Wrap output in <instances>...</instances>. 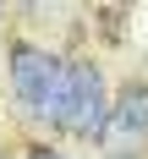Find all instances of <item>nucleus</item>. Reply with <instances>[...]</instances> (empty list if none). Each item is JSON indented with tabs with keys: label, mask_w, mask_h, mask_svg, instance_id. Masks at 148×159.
<instances>
[{
	"label": "nucleus",
	"mask_w": 148,
	"mask_h": 159,
	"mask_svg": "<svg viewBox=\"0 0 148 159\" xmlns=\"http://www.w3.org/2000/svg\"><path fill=\"white\" fill-rule=\"evenodd\" d=\"M99 143L110 148L115 159H132V148L148 143V88H126L121 104L110 110L104 132H99Z\"/></svg>",
	"instance_id": "3"
},
{
	"label": "nucleus",
	"mask_w": 148,
	"mask_h": 159,
	"mask_svg": "<svg viewBox=\"0 0 148 159\" xmlns=\"http://www.w3.org/2000/svg\"><path fill=\"white\" fill-rule=\"evenodd\" d=\"M28 159H61V154H49V148H33V154Z\"/></svg>",
	"instance_id": "4"
},
{
	"label": "nucleus",
	"mask_w": 148,
	"mask_h": 159,
	"mask_svg": "<svg viewBox=\"0 0 148 159\" xmlns=\"http://www.w3.org/2000/svg\"><path fill=\"white\" fill-rule=\"evenodd\" d=\"M11 88H16V99H22L28 115L61 121V104H66V61H55V55L38 49V44H16L11 49Z\"/></svg>",
	"instance_id": "1"
},
{
	"label": "nucleus",
	"mask_w": 148,
	"mask_h": 159,
	"mask_svg": "<svg viewBox=\"0 0 148 159\" xmlns=\"http://www.w3.org/2000/svg\"><path fill=\"white\" fill-rule=\"evenodd\" d=\"M110 121L104 110V77H99V66H82L71 61L66 66V104H61V126L77 132V137H99Z\"/></svg>",
	"instance_id": "2"
}]
</instances>
